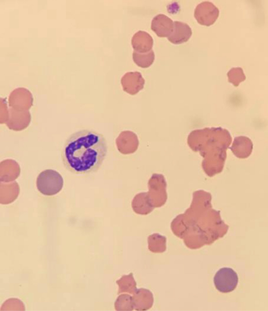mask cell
I'll return each instance as SVG.
<instances>
[{
	"label": "cell",
	"mask_w": 268,
	"mask_h": 311,
	"mask_svg": "<svg viewBox=\"0 0 268 311\" xmlns=\"http://www.w3.org/2000/svg\"><path fill=\"white\" fill-rule=\"evenodd\" d=\"M118 151L123 154H129L135 152L137 149L139 141L137 135L130 131L122 132L116 140Z\"/></svg>",
	"instance_id": "8"
},
{
	"label": "cell",
	"mask_w": 268,
	"mask_h": 311,
	"mask_svg": "<svg viewBox=\"0 0 268 311\" xmlns=\"http://www.w3.org/2000/svg\"><path fill=\"white\" fill-rule=\"evenodd\" d=\"M238 281L236 273L232 268L227 267L219 269L216 273L213 279L216 289L223 293L233 291L237 286Z\"/></svg>",
	"instance_id": "5"
},
{
	"label": "cell",
	"mask_w": 268,
	"mask_h": 311,
	"mask_svg": "<svg viewBox=\"0 0 268 311\" xmlns=\"http://www.w3.org/2000/svg\"><path fill=\"white\" fill-rule=\"evenodd\" d=\"M192 33L191 29L187 24L175 21L173 31L167 38L173 43L180 44L187 42L191 37Z\"/></svg>",
	"instance_id": "14"
},
{
	"label": "cell",
	"mask_w": 268,
	"mask_h": 311,
	"mask_svg": "<svg viewBox=\"0 0 268 311\" xmlns=\"http://www.w3.org/2000/svg\"><path fill=\"white\" fill-rule=\"evenodd\" d=\"M36 184L38 190L46 196H52L61 190L63 185V180L57 171L47 169L39 174Z\"/></svg>",
	"instance_id": "3"
},
{
	"label": "cell",
	"mask_w": 268,
	"mask_h": 311,
	"mask_svg": "<svg viewBox=\"0 0 268 311\" xmlns=\"http://www.w3.org/2000/svg\"><path fill=\"white\" fill-rule=\"evenodd\" d=\"M103 135L87 130L76 132L67 138L63 148V163L69 171L76 174L91 173L101 166L107 152Z\"/></svg>",
	"instance_id": "1"
},
{
	"label": "cell",
	"mask_w": 268,
	"mask_h": 311,
	"mask_svg": "<svg viewBox=\"0 0 268 311\" xmlns=\"http://www.w3.org/2000/svg\"><path fill=\"white\" fill-rule=\"evenodd\" d=\"M151 29L159 37H168L174 29L173 21L166 15L159 14L152 19Z\"/></svg>",
	"instance_id": "11"
},
{
	"label": "cell",
	"mask_w": 268,
	"mask_h": 311,
	"mask_svg": "<svg viewBox=\"0 0 268 311\" xmlns=\"http://www.w3.org/2000/svg\"><path fill=\"white\" fill-rule=\"evenodd\" d=\"M219 10L212 2L206 1L198 5L194 13V16L199 24L209 26L213 25L218 18Z\"/></svg>",
	"instance_id": "6"
},
{
	"label": "cell",
	"mask_w": 268,
	"mask_h": 311,
	"mask_svg": "<svg viewBox=\"0 0 268 311\" xmlns=\"http://www.w3.org/2000/svg\"><path fill=\"white\" fill-rule=\"evenodd\" d=\"M132 58L134 62L139 67L146 68L149 67L153 62L155 54L152 49L145 53H140L134 50Z\"/></svg>",
	"instance_id": "19"
},
{
	"label": "cell",
	"mask_w": 268,
	"mask_h": 311,
	"mask_svg": "<svg viewBox=\"0 0 268 311\" xmlns=\"http://www.w3.org/2000/svg\"><path fill=\"white\" fill-rule=\"evenodd\" d=\"M132 206L136 213L141 215L149 214L154 208L147 192H142L136 194L132 200Z\"/></svg>",
	"instance_id": "16"
},
{
	"label": "cell",
	"mask_w": 268,
	"mask_h": 311,
	"mask_svg": "<svg viewBox=\"0 0 268 311\" xmlns=\"http://www.w3.org/2000/svg\"><path fill=\"white\" fill-rule=\"evenodd\" d=\"M33 98L31 92L24 87L13 90L8 99L9 106L16 110H28L33 105Z\"/></svg>",
	"instance_id": "7"
},
{
	"label": "cell",
	"mask_w": 268,
	"mask_h": 311,
	"mask_svg": "<svg viewBox=\"0 0 268 311\" xmlns=\"http://www.w3.org/2000/svg\"><path fill=\"white\" fill-rule=\"evenodd\" d=\"M196 135L197 145L194 150L199 151L204 158L202 166L209 176L221 172L226 157V150L232 141L227 130L219 128H205L193 131Z\"/></svg>",
	"instance_id": "2"
},
{
	"label": "cell",
	"mask_w": 268,
	"mask_h": 311,
	"mask_svg": "<svg viewBox=\"0 0 268 311\" xmlns=\"http://www.w3.org/2000/svg\"><path fill=\"white\" fill-rule=\"evenodd\" d=\"M116 283L119 286L118 294L125 292L133 294L137 289L136 283L132 273L123 275L116 281Z\"/></svg>",
	"instance_id": "17"
},
{
	"label": "cell",
	"mask_w": 268,
	"mask_h": 311,
	"mask_svg": "<svg viewBox=\"0 0 268 311\" xmlns=\"http://www.w3.org/2000/svg\"><path fill=\"white\" fill-rule=\"evenodd\" d=\"M132 295L133 305L136 310H147L152 307L154 298L152 293L149 290L143 288L137 289Z\"/></svg>",
	"instance_id": "12"
},
{
	"label": "cell",
	"mask_w": 268,
	"mask_h": 311,
	"mask_svg": "<svg viewBox=\"0 0 268 311\" xmlns=\"http://www.w3.org/2000/svg\"><path fill=\"white\" fill-rule=\"evenodd\" d=\"M31 119V114L28 110L20 111L10 107L6 122L10 129L20 130L27 127Z\"/></svg>",
	"instance_id": "9"
},
{
	"label": "cell",
	"mask_w": 268,
	"mask_h": 311,
	"mask_svg": "<svg viewBox=\"0 0 268 311\" xmlns=\"http://www.w3.org/2000/svg\"><path fill=\"white\" fill-rule=\"evenodd\" d=\"M25 306L19 299L14 298L6 300L0 308V311H25Z\"/></svg>",
	"instance_id": "21"
},
{
	"label": "cell",
	"mask_w": 268,
	"mask_h": 311,
	"mask_svg": "<svg viewBox=\"0 0 268 311\" xmlns=\"http://www.w3.org/2000/svg\"><path fill=\"white\" fill-rule=\"evenodd\" d=\"M153 42L151 36L146 32L141 30L135 33L131 39V44L134 50L140 53H146L151 50Z\"/></svg>",
	"instance_id": "15"
},
{
	"label": "cell",
	"mask_w": 268,
	"mask_h": 311,
	"mask_svg": "<svg viewBox=\"0 0 268 311\" xmlns=\"http://www.w3.org/2000/svg\"><path fill=\"white\" fill-rule=\"evenodd\" d=\"M166 186V182L162 174H153L149 180V190L147 193L154 207H160L165 203L167 198Z\"/></svg>",
	"instance_id": "4"
},
{
	"label": "cell",
	"mask_w": 268,
	"mask_h": 311,
	"mask_svg": "<svg viewBox=\"0 0 268 311\" xmlns=\"http://www.w3.org/2000/svg\"><path fill=\"white\" fill-rule=\"evenodd\" d=\"M253 146V142L249 138L240 136L234 138L232 146L229 148L237 158L245 159L251 154Z\"/></svg>",
	"instance_id": "13"
},
{
	"label": "cell",
	"mask_w": 268,
	"mask_h": 311,
	"mask_svg": "<svg viewBox=\"0 0 268 311\" xmlns=\"http://www.w3.org/2000/svg\"><path fill=\"white\" fill-rule=\"evenodd\" d=\"M148 248L154 253H161L166 249V238L158 234L149 235L148 238Z\"/></svg>",
	"instance_id": "18"
},
{
	"label": "cell",
	"mask_w": 268,
	"mask_h": 311,
	"mask_svg": "<svg viewBox=\"0 0 268 311\" xmlns=\"http://www.w3.org/2000/svg\"><path fill=\"white\" fill-rule=\"evenodd\" d=\"M121 81L123 91L132 95L136 94L142 89L145 83L141 74L138 71L126 73Z\"/></svg>",
	"instance_id": "10"
},
{
	"label": "cell",
	"mask_w": 268,
	"mask_h": 311,
	"mask_svg": "<svg viewBox=\"0 0 268 311\" xmlns=\"http://www.w3.org/2000/svg\"><path fill=\"white\" fill-rule=\"evenodd\" d=\"M116 311H132L133 310L132 296L127 294L119 296L114 303Z\"/></svg>",
	"instance_id": "20"
}]
</instances>
